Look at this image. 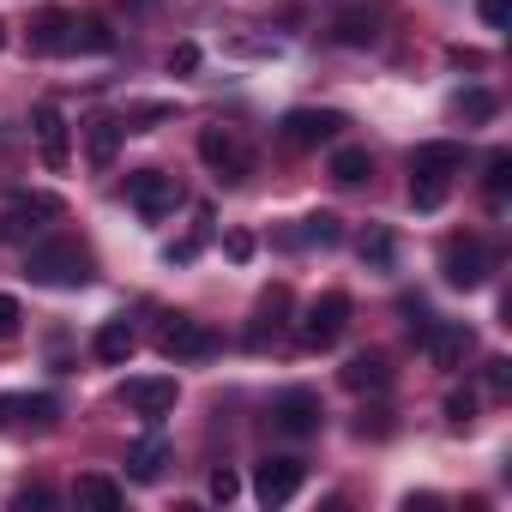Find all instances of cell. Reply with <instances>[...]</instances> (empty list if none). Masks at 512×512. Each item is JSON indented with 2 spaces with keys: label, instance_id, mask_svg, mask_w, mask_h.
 <instances>
[{
  "label": "cell",
  "instance_id": "cell-1",
  "mask_svg": "<svg viewBox=\"0 0 512 512\" xmlns=\"http://www.w3.org/2000/svg\"><path fill=\"white\" fill-rule=\"evenodd\" d=\"M25 278L43 284V290H85L97 278V266H91V253L79 241H37L25 253Z\"/></svg>",
  "mask_w": 512,
  "mask_h": 512
},
{
  "label": "cell",
  "instance_id": "cell-2",
  "mask_svg": "<svg viewBox=\"0 0 512 512\" xmlns=\"http://www.w3.org/2000/svg\"><path fill=\"white\" fill-rule=\"evenodd\" d=\"M199 157H205V169H211L223 187H241V181L253 175V151L241 145L235 127H199Z\"/></svg>",
  "mask_w": 512,
  "mask_h": 512
},
{
  "label": "cell",
  "instance_id": "cell-3",
  "mask_svg": "<svg viewBox=\"0 0 512 512\" xmlns=\"http://www.w3.org/2000/svg\"><path fill=\"white\" fill-rule=\"evenodd\" d=\"M320 422H326V404H320L314 386H290V392L272 398V428H278V434L308 440V434H320Z\"/></svg>",
  "mask_w": 512,
  "mask_h": 512
},
{
  "label": "cell",
  "instance_id": "cell-4",
  "mask_svg": "<svg viewBox=\"0 0 512 512\" xmlns=\"http://www.w3.org/2000/svg\"><path fill=\"white\" fill-rule=\"evenodd\" d=\"M440 278H446L452 290H482V284H488V247H482L476 235H452V241L440 247Z\"/></svg>",
  "mask_w": 512,
  "mask_h": 512
},
{
  "label": "cell",
  "instance_id": "cell-5",
  "mask_svg": "<svg viewBox=\"0 0 512 512\" xmlns=\"http://www.w3.org/2000/svg\"><path fill=\"white\" fill-rule=\"evenodd\" d=\"M127 205H133L145 223H157V217H169V211L181 205V181H175L169 169H139V175H127Z\"/></svg>",
  "mask_w": 512,
  "mask_h": 512
},
{
  "label": "cell",
  "instance_id": "cell-6",
  "mask_svg": "<svg viewBox=\"0 0 512 512\" xmlns=\"http://www.w3.org/2000/svg\"><path fill=\"white\" fill-rule=\"evenodd\" d=\"M344 326H350V296H344V290H326V296L308 302V314H302V344H308V350H332V344L344 338Z\"/></svg>",
  "mask_w": 512,
  "mask_h": 512
},
{
  "label": "cell",
  "instance_id": "cell-7",
  "mask_svg": "<svg viewBox=\"0 0 512 512\" xmlns=\"http://www.w3.org/2000/svg\"><path fill=\"white\" fill-rule=\"evenodd\" d=\"M350 121L338 109H290L284 115V145L290 151H314V145H332Z\"/></svg>",
  "mask_w": 512,
  "mask_h": 512
},
{
  "label": "cell",
  "instance_id": "cell-8",
  "mask_svg": "<svg viewBox=\"0 0 512 512\" xmlns=\"http://www.w3.org/2000/svg\"><path fill=\"white\" fill-rule=\"evenodd\" d=\"M55 217H67V205H61L55 193H19V199L7 205V217H0V235H7V241H25V235H37V229L55 223Z\"/></svg>",
  "mask_w": 512,
  "mask_h": 512
},
{
  "label": "cell",
  "instance_id": "cell-9",
  "mask_svg": "<svg viewBox=\"0 0 512 512\" xmlns=\"http://www.w3.org/2000/svg\"><path fill=\"white\" fill-rule=\"evenodd\" d=\"M157 350H163L169 362H205V356H217V332L199 326V320H187V314H175V320L163 326Z\"/></svg>",
  "mask_w": 512,
  "mask_h": 512
},
{
  "label": "cell",
  "instance_id": "cell-10",
  "mask_svg": "<svg viewBox=\"0 0 512 512\" xmlns=\"http://www.w3.org/2000/svg\"><path fill=\"white\" fill-rule=\"evenodd\" d=\"M175 398H181V386H175L169 374H139V380L121 386V404H127L133 416H151V422H163V416L175 410Z\"/></svg>",
  "mask_w": 512,
  "mask_h": 512
},
{
  "label": "cell",
  "instance_id": "cell-11",
  "mask_svg": "<svg viewBox=\"0 0 512 512\" xmlns=\"http://www.w3.org/2000/svg\"><path fill=\"white\" fill-rule=\"evenodd\" d=\"M422 350H428V362H434V368H464V362H470V350H476V332H470L464 320H434V326H428V338H422Z\"/></svg>",
  "mask_w": 512,
  "mask_h": 512
},
{
  "label": "cell",
  "instance_id": "cell-12",
  "mask_svg": "<svg viewBox=\"0 0 512 512\" xmlns=\"http://www.w3.org/2000/svg\"><path fill=\"white\" fill-rule=\"evenodd\" d=\"M302 476H308V464L302 458H260V470H253V494H260L266 506H284L296 488H302Z\"/></svg>",
  "mask_w": 512,
  "mask_h": 512
},
{
  "label": "cell",
  "instance_id": "cell-13",
  "mask_svg": "<svg viewBox=\"0 0 512 512\" xmlns=\"http://www.w3.org/2000/svg\"><path fill=\"white\" fill-rule=\"evenodd\" d=\"M31 127H37V151H43V163H49V169H67V163H73L67 115H61L55 103H37V109H31Z\"/></svg>",
  "mask_w": 512,
  "mask_h": 512
},
{
  "label": "cell",
  "instance_id": "cell-14",
  "mask_svg": "<svg viewBox=\"0 0 512 512\" xmlns=\"http://www.w3.org/2000/svg\"><path fill=\"white\" fill-rule=\"evenodd\" d=\"M284 326H290V290H284V284H272V290L260 296V308H253L247 350H266V344H278V338H284Z\"/></svg>",
  "mask_w": 512,
  "mask_h": 512
},
{
  "label": "cell",
  "instance_id": "cell-15",
  "mask_svg": "<svg viewBox=\"0 0 512 512\" xmlns=\"http://www.w3.org/2000/svg\"><path fill=\"white\" fill-rule=\"evenodd\" d=\"M61 404L49 392H7L0 398V428H55Z\"/></svg>",
  "mask_w": 512,
  "mask_h": 512
},
{
  "label": "cell",
  "instance_id": "cell-16",
  "mask_svg": "<svg viewBox=\"0 0 512 512\" xmlns=\"http://www.w3.org/2000/svg\"><path fill=\"white\" fill-rule=\"evenodd\" d=\"M464 145L458 139H428V145H416L410 151V175H440V181H452L458 169H464Z\"/></svg>",
  "mask_w": 512,
  "mask_h": 512
},
{
  "label": "cell",
  "instance_id": "cell-17",
  "mask_svg": "<svg viewBox=\"0 0 512 512\" xmlns=\"http://www.w3.org/2000/svg\"><path fill=\"white\" fill-rule=\"evenodd\" d=\"M31 49H37V55H73V13L43 7V13L31 19Z\"/></svg>",
  "mask_w": 512,
  "mask_h": 512
},
{
  "label": "cell",
  "instance_id": "cell-18",
  "mask_svg": "<svg viewBox=\"0 0 512 512\" xmlns=\"http://www.w3.org/2000/svg\"><path fill=\"white\" fill-rule=\"evenodd\" d=\"M73 500H79V506H91V512H121V500H127V494H121V482H115V476L85 470V476L73 482Z\"/></svg>",
  "mask_w": 512,
  "mask_h": 512
},
{
  "label": "cell",
  "instance_id": "cell-19",
  "mask_svg": "<svg viewBox=\"0 0 512 512\" xmlns=\"http://www.w3.org/2000/svg\"><path fill=\"white\" fill-rule=\"evenodd\" d=\"M163 464H169V440H163V434H145V440L127 452V476H133V482H157Z\"/></svg>",
  "mask_w": 512,
  "mask_h": 512
},
{
  "label": "cell",
  "instance_id": "cell-20",
  "mask_svg": "<svg viewBox=\"0 0 512 512\" xmlns=\"http://www.w3.org/2000/svg\"><path fill=\"white\" fill-rule=\"evenodd\" d=\"M121 139H127V121H115V115L91 121V139H85V151H91V169H109V163H115V151H121Z\"/></svg>",
  "mask_w": 512,
  "mask_h": 512
},
{
  "label": "cell",
  "instance_id": "cell-21",
  "mask_svg": "<svg viewBox=\"0 0 512 512\" xmlns=\"http://www.w3.org/2000/svg\"><path fill=\"white\" fill-rule=\"evenodd\" d=\"M368 175H374L368 145H338V151H332V181H338V187H362Z\"/></svg>",
  "mask_w": 512,
  "mask_h": 512
},
{
  "label": "cell",
  "instance_id": "cell-22",
  "mask_svg": "<svg viewBox=\"0 0 512 512\" xmlns=\"http://www.w3.org/2000/svg\"><path fill=\"white\" fill-rule=\"evenodd\" d=\"M344 386H350V392H386V386H392V368H386L380 356H350V362H344Z\"/></svg>",
  "mask_w": 512,
  "mask_h": 512
},
{
  "label": "cell",
  "instance_id": "cell-23",
  "mask_svg": "<svg viewBox=\"0 0 512 512\" xmlns=\"http://www.w3.org/2000/svg\"><path fill=\"white\" fill-rule=\"evenodd\" d=\"M290 241H302V247H338L344 241V217L338 211H314V217H302V229Z\"/></svg>",
  "mask_w": 512,
  "mask_h": 512
},
{
  "label": "cell",
  "instance_id": "cell-24",
  "mask_svg": "<svg viewBox=\"0 0 512 512\" xmlns=\"http://www.w3.org/2000/svg\"><path fill=\"white\" fill-rule=\"evenodd\" d=\"M133 350H139V338H133L127 320H109V326L97 332V356H103V362H127Z\"/></svg>",
  "mask_w": 512,
  "mask_h": 512
},
{
  "label": "cell",
  "instance_id": "cell-25",
  "mask_svg": "<svg viewBox=\"0 0 512 512\" xmlns=\"http://www.w3.org/2000/svg\"><path fill=\"white\" fill-rule=\"evenodd\" d=\"M109 55L115 49V31L103 25V19H73V55Z\"/></svg>",
  "mask_w": 512,
  "mask_h": 512
},
{
  "label": "cell",
  "instance_id": "cell-26",
  "mask_svg": "<svg viewBox=\"0 0 512 512\" xmlns=\"http://www.w3.org/2000/svg\"><path fill=\"white\" fill-rule=\"evenodd\" d=\"M392 253H398V241H392L386 229H368V235H362V266H374V272H392Z\"/></svg>",
  "mask_w": 512,
  "mask_h": 512
},
{
  "label": "cell",
  "instance_id": "cell-27",
  "mask_svg": "<svg viewBox=\"0 0 512 512\" xmlns=\"http://www.w3.org/2000/svg\"><path fill=\"white\" fill-rule=\"evenodd\" d=\"M410 205L416 211H440L446 205V181L440 175H410Z\"/></svg>",
  "mask_w": 512,
  "mask_h": 512
},
{
  "label": "cell",
  "instance_id": "cell-28",
  "mask_svg": "<svg viewBox=\"0 0 512 512\" xmlns=\"http://www.w3.org/2000/svg\"><path fill=\"white\" fill-rule=\"evenodd\" d=\"M374 37H380V31H374V19H368V13H350V19H338V43H344V49H368Z\"/></svg>",
  "mask_w": 512,
  "mask_h": 512
},
{
  "label": "cell",
  "instance_id": "cell-29",
  "mask_svg": "<svg viewBox=\"0 0 512 512\" xmlns=\"http://www.w3.org/2000/svg\"><path fill=\"white\" fill-rule=\"evenodd\" d=\"M482 187H488V199H494V205L506 199V187H512V151H494V157H488V175H482Z\"/></svg>",
  "mask_w": 512,
  "mask_h": 512
},
{
  "label": "cell",
  "instance_id": "cell-30",
  "mask_svg": "<svg viewBox=\"0 0 512 512\" xmlns=\"http://www.w3.org/2000/svg\"><path fill=\"white\" fill-rule=\"evenodd\" d=\"M452 109H458L464 121H488V115H494V97L476 85V91H458V103H452Z\"/></svg>",
  "mask_w": 512,
  "mask_h": 512
},
{
  "label": "cell",
  "instance_id": "cell-31",
  "mask_svg": "<svg viewBox=\"0 0 512 512\" xmlns=\"http://www.w3.org/2000/svg\"><path fill=\"white\" fill-rule=\"evenodd\" d=\"M446 422H452V428H470V422H476V392H452V398H446Z\"/></svg>",
  "mask_w": 512,
  "mask_h": 512
},
{
  "label": "cell",
  "instance_id": "cell-32",
  "mask_svg": "<svg viewBox=\"0 0 512 512\" xmlns=\"http://www.w3.org/2000/svg\"><path fill=\"white\" fill-rule=\"evenodd\" d=\"M428 326H434V314H428L422 302H404V332H410V344H422V338H428Z\"/></svg>",
  "mask_w": 512,
  "mask_h": 512
},
{
  "label": "cell",
  "instance_id": "cell-33",
  "mask_svg": "<svg viewBox=\"0 0 512 512\" xmlns=\"http://www.w3.org/2000/svg\"><path fill=\"white\" fill-rule=\"evenodd\" d=\"M19 326H25V308H19V296H0V338H19Z\"/></svg>",
  "mask_w": 512,
  "mask_h": 512
},
{
  "label": "cell",
  "instance_id": "cell-34",
  "mask_svg": "<svg viewBox=\"0 0 512 512\" xmlns=\"http://www.w3.org/2000/svg\"><path fill=\"white\" fill-rule=\"evenodd\" d=\"M356 434H362V440H386V434H392V416H386V410H362Z\"/></svg>",
  "mask_w": 512,
  "mask_h": 512
},
{
  "label": "cell",
  "instance_id": "cell-35",
  "mask_svg": "<svg viewBox=\"0 0 512 512\" xmlns=\"http://www.w3.org/2000/svg\"><path fill=\"white\" fill-rule=\"evenodd\" d=\"M476 13H482V25H488V31H506V19H512V0H476Z\"/></svg>",
  "mask_w": 512,
  "mask_h": 512
},
{
  "label": "cell",
  "instance_id": "cell-36",
  "mask_svg": "<svg viewBox=\"0 0 512 512\" xmlns=\"http://www.w3.org/2000/svg\"><path fill=\"white\" fill-rule=\"evenodd\" d=\"M235 494H241V482H235V470H211V500H223V506H229Z\"/></svg>",
  "mask_w": 512,
  "mask_h": 512
},
{
  "label": "cell",
  "instance_id": "cell-37",
  "mask_svg": "<svg viewBox=\"0 0 512 512\" xmlns=\"http://www.w3.org/2000/svg\"><path fill=\"white\" fill-rule=\"evenodd\" d=\"M223 253H229V260H253V235L247 229H229L223 235Z\"/></svg>",
  "mask_w": 512,
  "mask_h": 512
},
{
  "label": "cell",
  "instance_id": "cell-38",
  "mask_svg": "<svg viewBox=\"0 0 512 512\" xmlns=\"http://www.w3.org/2000/svg\"><path fill=\"white\" fill-rule=\"evenodd\" d=\"M169 67H175V73H193V67H199V49H193V43H181V49L169 55Z\"/></svg>",
  "mask_w": 512,
  "mask_h": 512
},
{
  "label": "cell",
  "instance_id": "cell-39",
  "mask_svg": "<svg viewBox=\"0 0 512 512\" xmlns=\"http://www.w3.org/2000/svg\"><path fill=\"white\" fill-rule=\"evenodd\" d=\"M506 380H512V362H506V356H494V362H488V386H494V392H506Z\"/></svg>",
  "mask_w": 512,
  "mask_h": 512
},
{
  "label": "cell",
  "instance_id": "cell-40",
  "mask_svg": "<svg viewBox=\"0 0 512 512\" xmlns=\"http://www.w3.org/2000/svg\"><path fill=\"white\" fill-rule=\"evenodd\" d=\"M193 253H199V241H175V247H169V266H187Z\"/></svg>",
  "mask_w": 512,
  "mask_h": 512
},
{
  "label": "cell",
  "instance_id": "cell-41",
  "mask_svg": "<svg viewBox=\"0 0 512 512\" xmlns=\"http://www.w3.org/2000/svg\"><path fill=\"white\" fill-rule=\"evenodd\" d=\"M19 506H49V488H19Z\"/></svg>",
  "mask_w": 512,
  "mask_h": 512
},
{
  "label": "cell",
  "instance_id": "cell-42",
  "mask_svg": "<svg viewBox=\"0 0 512 512\" xmlns=\"http://www.w3.org/2000/svg\"><path fill=\"white\" fill-rule=\"evenodd\" d=\"M0 43H7V25H0Z\"/></svg>",
  "mask_w": 512,
  "mask_h": 512
}]
</instances>
